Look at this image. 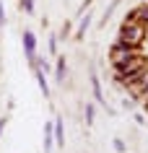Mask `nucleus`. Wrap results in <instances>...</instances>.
<instances>
[{"label": "nucleus", "instance_id": "423d86ee", "mask_svg": "<svg viewBox=\"0 0 148 153\" xmlns=\"http://www.w3.org/2000/svg\"><path fill=\"white\" fill-rule=\"evenodd\" d=\"M24 52H26V60L29 62L36 60V39H34L31 31H24Z\"/></svg>", "mask_w": 148, "mask_h": 153}, {"label": "nucleus", "instance_id": "39448f33", "mask_svg": "<svg viewBox=\"0 0 148 153\" xmlns=\"http://www.w3.org/2000/svg\"><path fill=\"white\" fill-rule=\"evenodd\" d=\"M146 86H148V65H146V70L140 73V75L130 83V86H125V88L130 91V94H132L135 99H140V94H143V88H146Z\"/></svg>", "mask_w": 148, "mask_h": 153}, {"label": "nucleus", "instance_id": "1a4fd4ad", "mask_svg": "<svg viewBox=\"0 0 148 153\" xmlns=\"http://www.w3.org/2000/svg\"><path fill=\"white\" fill-rule=\"evenodd\" d=\"M91 16H94V13L86 10V16L81 18V24H78V29H75V36H73V39H83V36H86V29L91 26Z\"/></svg>", "mask_w": 148, "mask_h": 153}, {"label": "nucleus", "instance_id": "6ab92c4d", "mask_svg": "<svg viewBox=\"0 0 148 153\" xmlns=\"http://www.w3.org/2000/svg\"><path fill=\"white\" fill-rule=\"evenodd\" d=\"M5 24V13H3V3H0V26Z\"/></svg>", "mask_w": 148, "mask_h": 153}, {"label": "nucleus", "instance_id": "dca6fc26", "mask_svg": "<svg viewBox=\"0 0 148 153\" xmlns=\"http://www.w3.org/2000/svg\"><path fill=\"white\" fill-rule=\"evenodd\" d=\"M21 8H24L26 13H34V0H21Z\"/></svg>", "mask_w": 148, "mask_h": 153}, {"label": "nucleus", "instance_id": "f257e3e1", "mask_svg": "<svg viewBox=\"0 0 148 153\" xmlns=\"http://www.w3.org/2000/svg\"><path fill=\"white\" fill-rule=\"evenodd\" d=\"M146 65H148V57L138 52V55L130 57L125 65H117V68H112V70H115V81L120 83V86H130V83L138 78L140 73L146 70Z\"/></svg>", "mask_w": 148, "mask_h": 153}, {"label": "nucleus", "instance_id": "f03ea898", "mask_svg": "<svg viewBox=\"0 0 148 153\" xmlns=\"http://www.w3.org/2000/svg\"><path fill=\"white\" fill-rule=\"evenodd\" d=\"M146 34H148V29L143 24H127V21H125L117 39L125 42V44H130V47H135V49H140V44L146 42Z\"/></svg>", "mask_w": 148, "mask_h": 153}, {"label": "nucleus", "instance_id": "ddd939ff", "mask_svg": "<svg viewBox=\"0 0 148 153\" xmlns=\"http://www.w3.org/2000/svg\"><path fill=\"white\" fill-rule=\"evenodd\" d=\"M94 117H96V106H94V104H86V127L94 125Z\"/></svg>", "mask_w": 148, "mask_h": 153}, {"label": "nucleus", "instance_id": "7ed1b4c3", "mask_svg": "<svg viewBox=\"0 0 148 153\" xmlns=\"http://www.w3.org/2000/svg\"><path fill=\"white\" fill-rule=\"evenodd\" d=\"M140 49L130 47V44H125V42L117 39L115 44H112V49H109V62H112V68H117V65H125L130 57H135Z\"/></svg>", "mask_w": 148, "mask_h": 153}, {"label": "nucleus", "instance_id": "2eb2a0df", "mask_svg": "<svg viewBox=\"0 0 148 153\" xmlns=\"http://www.w3.org/2000/svg\"><path fill=\"white\" fill-rule=\"evenodd\" d=\"M112 145H115V151H117V153H125V151H127V145H125L122 137H115V140H112Z\"/></svg>", "mask_w": 148, "mask_h": 153}, {"label": "nucleus", "instance_id": "a211bd4d", "mask_svg": "<svg viewBox=\"0 0 148 153\" xmlns=\"http://www.w3.org/2000/svg\"><path fill=\"white\" fill-rule=\"evenodd\" d=\"M5 125H8V120H5V117H0V135H3V130H5Z\"/></svg>", "mask_w": 148, "mask_h": 153}, {"label": "nucleus", "instance_id": "20e7f679", "mask_svg": "<svg viewBox=\"0 0 148 153\" xmlns=\"http://www.w3.org/2000/svg\"><path fill=\"white\" fill-rule=\"evenodd\" d=\"M125 21L127 24H143L148 29V3H143V5H135V8L125 16Z\"/></svg>", "mask_w": 148, "mask_h": 153}, {"label": "nucleus", "instance_id": "aec40b11", "mask_svg": "<svg viewBox=\"0 0 148 153\" xmlns=\"http://www.w3.org/2000/svg\"><path fill=\"white\" fill-rule=\"evenodd\" d=\"M143 106H146V112H148V99H146V101H143Z\"/></svg>", "mask_w": 148, "mask_h": 153}, {"label": "nucleus", "instance_id": "9d476101", "mask_svg": "<svg viewBox=\"0 0 148 153\" xmlns=\"http://www.w3.org/2000/svg\"><path fill=\"white\" fill-rule=\"evenodd\" d=\"M91 91H94V99H96L99 104H107V99L101 94V81H99L96 75H91Z\"/></svg>", "mask_w": 148, "mask_h": 153}, {"label": "nucleus", "instance_id": "f3484780", "mask_svg": "<svg viewBox=\"0 0 148 153\" xmlns=\"http://www.w3.org/2000/svg\"><path fill=\"white\" fill-rule=\"evenodd\" d=\"M49 55H57V39H55V36H52V39H49Z\"/></svg>", "mask_w": 148, "mask_h": 153}, {"label": "nucleus", "instance_id": "0eeeda50", "mask_svg": "<svg viewBox=\"0 0 148 153\" xmlns=\"http://www.w3.org/2000/svg\"><path fill=\"white\" fill-rule=\"evenodd\" d=\"M34 68V75H36V83H39L42 94H44V99H49V83H47V73L42 70V68H36V65H31Z\"/></svg>", "mask_w": 148, "mask_h": 153}, {"label": "nucleus", "instance_id": "6e6552de", "mask_svg": "<svg viewBox=\"0 0 148 153\" xmlns=\"http://www.w3.org/2000/svg\"><path fill=\"white\" fill-rule=\"evenodd\" d=\"M52 145H55V130H52V122L44 125V153L52 151Z\"/></svg>", "mask_w": 148, "mask_h": 153}, {"label": "nucleus", "instance_id": "f8f14e48", "mask_svg": "<svg viewBox=\"0 0 148 153\" xmlns=\"http://www.w3.org/2000/svg\"><path fill=\"white\" fill-rule=\"evenodd\" d=\"M65 70L68 68H65V55H62V57H57V65H55V81H60V83L65 81Z\"/></svg>", "mask_w": 148, "mask_h": 153}, {"label": "nucleus", "instance_id": "4468645a", "mask_svg": "<svg viewBox=\"0 0 148 153\" xmlns=\"http://www.w3.org/2000/svg\"><path fill=\"white\" fill-rule=\"evenodd\" d=\"M117 5H120V0H112V3H109V5H107V13H104V26H107V21H109V18H112V13H115V10H117Z\"/></svg>", "mask_w": 148, "mask_h": 153}, {"label": "nucleus", "instance_id": "9b49d317", "mask_svg": "<svg viewBox=\"0 0 148 153\" xmlns=\"http://www.w3.org/2000/svg\"><path fill=\"white\" fill-rule=\"evenodd\" d=\"M52 130H55V145H65V132H62V120L52 122Z\"/></svg>", "mask_w": 148, "mask_h": 153}]
</instances>
